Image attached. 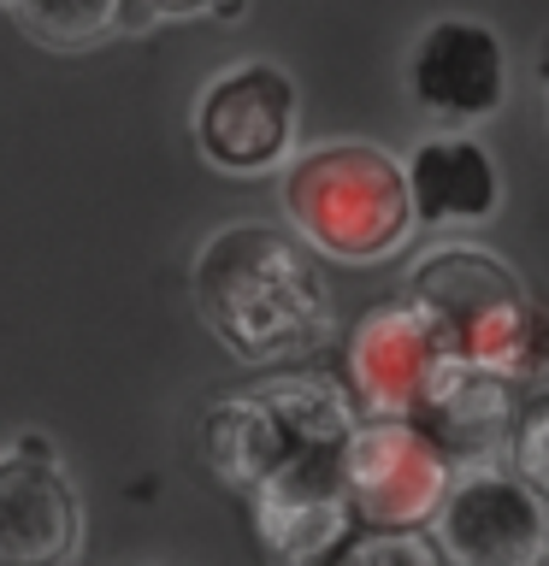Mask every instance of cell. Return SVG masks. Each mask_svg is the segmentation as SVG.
Listing matches in <instances>:
<instances>
[{"instance_id": "obj_1", "label": "cell", "mask_w": 549, "mask_h": 566, "mask_svg": "<svg viewBox=\"0 0 549 566\" xmlns=\"http://www.w3.org/2000/svg\"><path fill=\"white\" fill-rule=\"evenodd\" d=\"M189 295L225 354L248 366L290 360L331 336V283L319 254L296 230L266 219L213 230L189 265Z\"/></svg>"}, {"instance_id": "obj_2", "label": "cell", "mask_w": 549, "mask_h": 566, "mask_svg": "<svg viewBox=\"0 0 549 566\" xmlns=\"http://www.w3.org/2000/svg\"><path fill=\"white\" fill-rule=\"evenodd\" d=\"M283 219L313 254L343 265L396 260L419 230L414 189H407V159L366 136H331L296 159L278 177Z\"/></svg>"}, {"instance_id": "obj_3", "label": "cell", "mask_w": 549, "mask_h": 566, "mask_svg": "<svg viewBox=\"0 0 549 566\" xmlns=\"http://www.w3.org/2000/svg\"><path fill=\"white\" fill-rule=\"evenodd\" d=\"M407 301L467 366L508 384H549V307L485 248H432L407 272Z\"/></svg>"}, {"instance_id": "obj_4", "label": "cell", "mask_w": 549, "mask_h": 566, "mask_svg": "<svg viewBox=\"0 0 549 566\" xmlns=\"http://www.w3.org/2000/svg\"><path fill=\"white\" fill-rule=\"evenodd\" d=\"M354 424H361V413H354V396L343 384L319 378V371H296V378H272L248 396L213 401L201 419V454L213 478L255 495L266 478L301 454L349 449Z\"/></svg>"}, {"instance_id": "obj_5", "label": "cell", "mask_w": 549, "mask_h": 566, "mask_svg": "<svg viewBox=\"0 0 549 566\" xmlns=\"http://www.w3.org/2000/svg\"><path fill=\"white\" fill-rule=\"evenodd\" d=\"M195 148L225 177H260L283 171L296 159L301 136V95L296 77L272 60H237L195 95Z\"/></svg>"}, {"instance_id": "obj_6", "label": "cell", "mask_w": 549, "mask_h": 566, "mask_svg": "<svg viewBox=\"0 0 549 566\" xmlns=\"http://www.w3.org/2000/svg\"><path fill=\"white\" fill-rule=\"evenodd\" d=\"M455 366L460 354L407 295L372 307L349 336V396L366 419H419Z\"/></svg>"}, {"instance_id": "obj_7", "label": "cell", "mask_w": 549, "mask_h": 566, "mask_svg": "<svg viewBox=\"0 0 549 566\" xmlns=\"http://www.w3.org/2000/svg\"><path fill=\"white\" fill-rule=\"evenodd\" d=\"M455 460L414 419H361L349 437V495L361 525L419 531L455 490Z\"/></svg>"}, {"instance_id": "obj_8", "label": "cell", "mask_w": 549, "mask_h": 566, "mask_svg": "<svg viewBox=\"0 0 549 566\" xmlns=\"http://www.w3.org/2000/svg\"><path fill=\"white\" fill-rule=\"evenodd\" d=\"M402 88L437 130L485 124L508 101V48L485 18H432L407 48Z\"/></svg>"}, {"instance_id": "obj_9", "label": "cell", "mask_w": 549, "mask_h": 566, "mask_svg": "<svg viewBox=\"0 0 549 566\" xmlns=\"http://www.w3.org/2000/svg\"><path fill=\"white\" fill-rule=\"evenodd\" d=\"M432 543L449 566H549V507L514 467H473L443 495Z\"/></svg>"}, {"instance_id": "obj_10", "label": "cell", "mask_w": 549, "mask_h": 566, "mask_svg": "<svg viewBox=\"0 0 549 566\" xmlns=\"http://www.w3.org/2000/svg\"><path fill=\"white\" fill-rule=\"evenodd\" d=\"M83 495L60 460L0 449V566H77Z\"/></svg>"}, {"instance_id": "obj_11", "label": "cell", "mask_w": 549, "mask_h": 566, "mask_svg": "<svg viewBox=\"0 0 549 566\" xmlns=\"http://www.w3.org/2000/svg\"><path fill=\"white\" fill-rule=\"evenodd\" d=\"M419 230H478L503 212V166L467 130H432L407 154Z\"/></svg>"}, {"instance_id": "obj_12", "label": "cell", "mask_w": 549, "mask_h": 566, "mask_svg": "<svg viewBox=\"0 0 549 566\" xmlns=\"http://www.w3.org/2000/svg\"><path fill=\"white\" fill-rule=\"evenodd\" d=\"M508 389H514L508 378H496V371L460 360L449 371V384L437 389L432 407H425L414 424L455 460V472L503 467V454H508V442H514V419H520V413H514Z\"/></svg>"}, {"instance_id": "obj_13", "label": "cell", "mask_w": 549, "mask_h": 566, "mask_svg": "<svg viewBox=\"0 0 549 566\" xmlns=\"http://www.w3.org/2000/svg\"><path fill=\"white\" fill-rule=\"evenodd\" d=\"M131 7L136 0H12L7 12L18 18V30L35 48L83 53V48H101L106 35H118L131 24Z\"/></svg>"}, {"instance_id": "obj_14", "label": "cell", "mask_w": 549, "mask_h": 566, "mask_svg": "<svg viewBox=\"0 0 549 566\" xmlns=\"http://www.w3.org/2000/svg\"><path fill=\"white\" fill-rule=\"evenodd\" d=\"M336 566H449L437 543H425L419 531H379V525H361L343 548Z\"/></svg>"}, {"instance_id": "obj_15", "label": "cell", "mask_w": 549, "mask_h": 566, "mask_svg": "<svg viewBox=\"0 0 549 566\" xmlns=\"http://www.w3.org/2000/svg\"><path fill=\"white\" fill-rule=\"evenodd\" d=\"M508 467L520 472L526 490L549 507V389H538V396H531V407H520V419H514Z\"/></svg>"}, {"instance_id": "obj_16", "label": "cell", "mask_w": 549, "mask_h": 566, "mask_svg": "<svg viewBox=\"0 0 549 566\" xmlns=\"http://www.w3.org/2000/svg\"><path fill=\"white\" fill-rule=\"evenodd\" d=\"M142 18H242V0H136Z\"/></svg>"}, {"instance_id": "obj_17", "label": "cell", "mask_w": 549, "mask_h": 566, "mask_svg": "<svg viewBox=\"0 0 549 566\" xmlns=\"http://www.w3.org/2000/svg\"><path fill=\"white\" fill-rule=\"evenodd\" d=\"M0 7H12V0H0Z\"/></svg>"}]
</instances>
